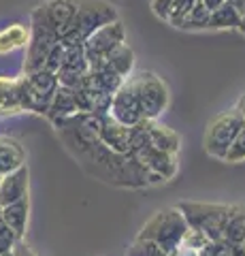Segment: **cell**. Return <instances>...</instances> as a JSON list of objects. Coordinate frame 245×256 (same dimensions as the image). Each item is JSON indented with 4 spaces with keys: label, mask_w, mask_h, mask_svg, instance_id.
I'll return each instance as SVG.
<instances>
[{
    "label": "cell",
    "mask_w": 245,
    "mask_h": 256,
    "mask_svg": "<svg viewBox=\"0 0 245 256\" xmlns=\"http://www.w3.org/2000/svg\"><path fill=\"white\" fill-rule=\"evenodd\" d=\"M102 64H107L109 68L117 73L122 79H128L134 70V52L128 43H122L120 47H115V50L107 56Z\"/></svg>",
    "instance_id": "obj_21"
},
{
    "label": "cell",
    "mask_w": 245,
    "mask_h": 256,
    "mask_svg": "<svg viewBox=\"0 0 245 256\" xmlns=\"http://www.w3.org/2000/svg\"><path fill=\"white\" fill-rule=\"evenodd\" d=\"M237 111H239V116L243 118V122H245V94L241 96V98H239V102H237V107H235Z\"/></svg>",
    "instance_id": "obj_33"
},
{
    "label": "cell",
    "mask_w": 245,
    "mask_h": 256,
    "mask_svg": "<svg viewBox=\"0 0 245 256\" xmlns=\"http://www.w3.org/2000/svg\"><path fill=\"white\" fill-rule=\"evenodd\" d=\"M122 43H126V30H124V24L120 20H115L111 24H107V26L98 28L96 32H92V34L83 41V50H85V56H88L90 66L102 62Z\"/></svg>",
    "instance_id": "obj_8"
},
{
    "label": "cell",
    "mask_w": 245,
    "mask_h": 256,
    "mask_svg": "<svg viewBox=\"0 0 245 256\" xmlns=\"http://www.w3.org/2000/svg\"><path fill=\"white\" fill-rule=\"evenodd\" d=\"M120 20L115 6L105 0H77V13L70 28L60 36L62 45H79L88 38L92 32Z\"/></svg>",
    "instance_id": "obj_1"
},
{
    "label": "cell",
    "mask_w": 245,
    "mask_h": 256,
    "mask_svg": "<svg viewBox=\"0 0 245 256\" xmlns=\"http://www.w3.org/2000/svg\"><path fill=\"white\" fill-rule=\"evenodd\" d=\"M58 86H60L58 77L49 73V70L38 68V70H32V73H23V77H19L23 111H32V114L45 116Z\"/></svg>",
    "instance_id": "obj_5"
},
{
    "label": "cell",
    "mask_w": 245,
    "mask_h": 256,
    "mask_svg": "<svg viewBox=\"0 0 245 256\" xmlns=\"http://www.w3.org/2000/svg\"><path fill=\"white\" fill-rule=\"evenodd\" d=\"M152 2V11L156 13V18H160L162 22H167L169 18V11H171V6L175 0H149Z\"/></svg>",
    "instance_id": "obj_30"
},
{
    "label": "cell",
    "mask_w": 245,
    "mask_h": 256,
    "mask_svg": "<svg viewBox=\"0 0 245 256\" xmlns=\"http://www.w3.org/2000/svg\"><path fill=\"white\" fill-rule=\"evenodd\" d=\"M17 242L19 239L15 237V233L9 228V224L2 220V214H0V250H11V248H15Z\"/></svg>",
    "instance_id": "obj_28"
},
{
    "label": "cell",
    "mask_w": 245,
    "mask_h": 256,
    "mask_svg": "<svg viewBox=\"0 0 245 256\" xmlns=\"http://www.w3.org/2000/svg\"><path fill=\"white\" fill-rule=\"evenodd\" d=\"M30 38V26L23 24H11L0 30V54H13L17 50H23Z\"/></svg>",
    "instance_id": "obj_19"
},
{
    "label": "cell",
    "mask_w": 245,
    "mask_h": 256,
    "mask_svg": "<svg viewBox=\"0 0 245 256\" xmlns=\"http://www.w3.org/2000/svg\"><path fill=\"white\" fill-rule=\"evenodd\" d=\"M199 2H201V4L205 6V9H207V11L211 13V11H216L218 6H222V4L226 2V0H199Z\"/></svg>",
    "instance_id": "obj_32"
},
{
    "label": "cell",
    "mask_w": 245,
    "mask_h": 256,
    "mask_svg": "<svg viewBox=\"0 0 245 256\" xmlns=\"http://www.w3.org/2000/svg\"><path fill=\"white\" fill-rule=\"evenodd\" d=\"M23 164H26V152L19 146V141L11 137L0 139V175L11 173Z\"/></svg>",
    "instance_id": "obj_18"
},
{
    "label": "cell",
    "mask_w": 245,
    "mask_h": 256,
    "mask_svg": "<svg viewBox=\"0 0 245 256\" xmlns=\"http://www.w3.org/2000/svg\"><path fill=\"white\" fill-rule=\"evenodd\" d=\"M145 134H147V143L154 150L167 152V154H173V156L179 154L181 139L173 128L160 124L158 120H154V122H147L145 120Z\"/></svg>",
    "instance_id": "obj_14"
},
{
    "label": "cell",
    "mask_w": 245,
    "mask_h": 256,
    "mask_svg": "<svg viewBox=\"0 0 245 256\" xmlns=\"http://www.w3.org/2000/svg\"><path fill=\"white\" fill-rule=\"evenodd\" d=\"M21 90H19V77H0V118L21 114Z\"/></svg>",
    "instance_id": "obj_16"
},
{
    "label": "cell",
    "mask_w": 245,
    "mask_h": 256,
    "mask_svg": "<svg viewBox=\"0 0 245 256\" xmlns=\"http://www.w3.org/2000/svg\"><path fill=\"white\" fill-rule=\"evenodd\" d=\"M186 230H188V222L175 205V207H164V210L156 212L152 218L143 224L139 237L154 242L171 256V252L181 244Z\"/></svg>",
    "instance_id": "obj_2"
},
{
    "label": "cell",
    "mask_w": 245,
    "mask_h": 256,
    "mask_svg": "<svg viewBox=\"0 0 245 256\" xmlns=\"http://www.w3.org/2000/svg\"><path fill=\"white\" fill-rule=\"evenodd\" d=\"M62 60H64V45H62L60 41L51 47V52L47 54V58L43 62V70H49V73L56 75L60 66H62Z\"/></svg>",
    "instance_id": "obj_27"
},
{
    "label": "cell",
    "mask_w": 245,
    "mask_h": 256,
    "mask_svg": "<svg viewBox=\"0 0 245 256\" xmlns=\"http://www.w3.org/2000/svg\"><path fill=\"white\" fill-rule=\"evenodd\" d=\"M126 256H169V254L164 252L160 246H156L154 242H149V239L137 237L132 242V246L128 248V254H126Z\"/></svg>",
    "instance_id": "obj_24"
},
{
    "label": "cell",
    "mask_w": 245,
    "mask_h": 256,
    "mask_svg": "<svg viewBox=\"0 0 245 256\" xmlns=\"http://www.w3.org/2000/svg\"><path fill=\"white\" fill-rule=\"evenodd\" d=\"M28 178H30V171L26 164L6 175H0V207L11 205L28 196V186H30Z\"/></svg>",
    "instance_id": "obj_13"
},
{
    "label": "cell",
    "mask_w": 245,
    "mask_h": 256,
    "mask_svg": "<svg viewBox=\"0 0 245 256\" xmlns=\"http://www.w3.org/2000/svg\"><path fill=\"white\" fill-rule=\"evenodd\" d=\"M222 239L233 246H241L245 242V205H231Z\"/></svg>",
    "instance_id": "obj_20"
},
{
    "label": "cell",
    "mask_w": 245,
    "mask_h": 256,
    "mask_svg": "<svg viewBox=\"0 0 245 256\" xmlns=\"http://www.w3.org/2000/svg\"><path fill=\"white\" fill-rule=\"evenodd\" d=\"M177 210L186 218L188 226L201 233L209 239V242H218L222 239L224 224L228 218V210L231 205L224 203H201V201H181Z\"/></svg>",
    "instance_id": "obj_4"
},
{
    "label": "cell",
    "mask_w": 245,
    "mask_h": 256,
    "mask_svg": "<svg viewBox=\"0 0 245 256\" xmlns=\"http://www.w3.org/2000/svg\"><path fill=\"white\" fill-rule=\"evenodd\" d=\"M75 114H79V111L75 105L73 90H70V88H64V86H58V90L49 102V109H47V114H45L47 120H49L53 126H58L60 122H64V120H68Z\"/></svg>",
    "instance_id": "obj_15"
},
{
    "label": "cell",
    "mask_w": 245,
    "mask_h": 256,
    "mask_svg": "<svg viewBox=\"0 0 245 256\" xmlns=\"http://www.w3.org/2000/svg\"><path fill=\"white\" fill-rule=\"evenodd\" d=\"M237 30H239L241 34L245 36V13H241V24H239V28H237Z\"/></svg>",
    "instance_id": "obj_34"
},
{
    "label": "cell",
    "mask_w": 245,
    "mask_h": 256,
    "mask_svg": "<svg viewBox=\"0 0 245 256\" xmlns=\"http://www.w3.org/2000/svg\"><path fill=\"white\" fill-rule=\"evenodd\" d=\"M0 256H17V254H15V250L11 248V250H0Z\"/></svg>",
    "instance_id": "obj_36"
},
{
    "label": "cell",
    "mask_w": 245,
    "mask_h": 256,
    "mask_svg": "<svg viewBox=\"0 0 245 256\" xmlns=\"http://www.w3.org/2000/svg\"><path fill=\"white\" fill-rule=\"evenodd\" d=\"M241 246H243V248H245V242H243V244H241Z\"/></svg>",
    "instance_id": "obj_38"
},
{
    "label": "cell",
    "mask_w": 245,
    "mask_h": 256,
    "mask_svg": "<svg viewBox=\"0 0 245 256\" xmlns=\"http://www.w3.org/2000/svg\"><path fill=\"white\" fill-rule=\"evenodd\" d=\"M88 73H90V62H88V56H85L83 43L64 45V60H62V66L56 73L58 84L73 90L75 86H79L88 77Z\"/></svg>",
    "instance_id": "obj_9"
},
{
    "label": "cell",
    "mask_w": 245,
    "mask_h": 256,
    "mask_svg": "<svg viewBox=\"0 0 245 256\" xmlns=\"http://www.w3.org/2000/svg\"><path fill=\"white\" fill-rule=\"evenodd\" d=\"M194 2H196V0H175V2H173V6H171V11H169L167 22L171 24V26L179 28L181 22L186 20V15L190 13V9L194 6Z\"/></svg>",
    "instance_id": "obj_26"
},
{
    "label": "cell",
    "mask_w": 245,
    "mask_h": 256,
    "mask_svg": "<svg viewBox=\"0 0 245 256\" xmlns=\"http://www.w3.org/2000/svg\"><path fill=\"white\" fill-rule=\"evenodd\" d=\"M171 256H201V250H196V248H190L186 244H179L175 250L171 252Z\"/></svg>",
    "instance_id": "obj_31"
},
{
    "label": "cell",
    "mask_w": 245,
    "mask_h": 256,
    "mask_svg": "<svg viewBox=\"0 0 245 256\" xmlns=\"http://www.w3.org/2000/svg\"><path fill=\"white\" fill-rule=\"evenodd\" d=\"M243 118L239 116L237 109L231 111H222L207 124V130H205V152L211 158L224 160L226 152L231 148V143L235 141L237 132L243 128Z\"/></svg>",
    "instance_id": "obj_6"
},
{
    "label": "cell",
    "mask_w": 245,
    "mask_h": 256,
    "mask_svg": "<svg viewBox=\"0 0 245 256\" xmlns=\"http://www.w3.org/2000/svg\"><path fill=\"white\" fill-rule=\"evenodd\" d=\"M181 244H186V246H190V248H196V250H203V248L209 244V239L205 237L201 230H194V228L188 226L184 239H181Z\"/></svg>",
    "instance_id": "obj_29"
},
{
    "label": "cell",
    "mask_w": 245,
    "mask_h": 256,
    "mask_svg": "<svg viewBox=\"0 0 245 256\" xmlns=\"http://www.w3.org/2000/svg\"><path fill=\"white\" fill-rule=\"evenodd\" d=\"M226 2H233V4H235V2H237V0H226Z\"/></svg>",
    "instance_id": "obj_37"
},
{
    "label": "cell",
    "mask_w": 245,
    "mask_h": 256,
    "mask_svg": "<svg viewBox=\"0 0 245 256\" xmlns=\"http://www.w3.org/2000/svg\"><path fill=\"white\" fill-rule=\"evenodd\" d=\"M241 24V11L233 2H224L209 13L207 30H237Z\"/></svg>",
    "instance_id": "obj_22"
},
{
    "label": "cell",
    "mask_w": 245,
    "mask_h": 256,
    "mask_svg": "<svg viewBox=\"0 0 245 256\" xmlns=\"http://www.w3.org/2000/svg\"><path fill=\"white\" fill-rule=\"evenodd\" d=\"M0 214H2V220L9 224V228L15 233V237L21 239L23 235H26L28 214H30V201H28V196L21 198V201H15L11 205L0 207Z\"/></svg>",
    "instance_id": "obj_17"
},
{
    "label": "cell",
    "mask_w": 245,
    "mask_h": 256,
    "mask_svg": "<svg viewBox=\"0 0 245 256\" xmlns=\"http://www.w3.org/2000/svg\"><path fill=\"white\" fill-rule=\"evenodd\" d=\"M111 120L120 122L124 126H139L143 120V114H141V107H139V100H137V94H134L132 86L128 84V79L120 86V90L113 94L111 98V107H109V114Z\"/></svg>",
    "instance_id": "obj_10"
},
{
    "label": "cell",
    "mask_w": 245,
    "mask_h": 256,
    "mask_svg": "<svg viewBox=\"0 0 245 256\" xmlns=\"http://www.w3.org/2000/svg\"><path fill=\"white\" fill-rule=\"evenodd\" d=\"M132 128L115 122V120H111L109 116L100 118V134H98L100 143L105 148H109L111 152H115V154H130Z\"/></svg>",
    "instance_id": "obj_12"
},
{
    "label": "cell",
    "mask_w": 245,
    "mask_h": 256,
    "mask_svg": "<svg viewBox=\"0 0 245 256\" xmlns=\"http://www.w3.org/2000/svg\"><path fill=\"white\" fill-rule=\"evenodd\" d=\"M235 6H237V9H239L241 13H245V0H237Z\"/></svg>",
    "instance_id": "obj_35"
},
{
    "label": "cell",
    "mask_w": 245,
    "mask_h": 256,
    "mask_svg": "<svg viewBox=\"0 0 245 256\" xmlns=\"http://www.w3.org/2000/svg\"><path fill=\"white\" fill-rule=\"evenodd\" d=\"M60 41L58 34L53 32L41 13V6L32 11V20H30V38L26 45V62H23V73H32V70L43 68V62L51 47Z\"/></svg>",
    "instance_id": "obj_7"
},
{
    "label": "cell",
    "mask_w": 245,
    "mask_h": 256,
    "mask_svg": "<svg viewBox=\"0 0 245 256\" xmlns=\"http://www.w3.org/2000/svg\"><path fill=\"white\" fill-rule=\"evenodd\" d=\"M41 13L58 38L70 28V24L75 20L77 13V0H47L41 4Z\"/></svg>",
    "instance_id": "obj_11"
},
{
    "label": "cell",
    "mask_w": 245,
    "mask_h": 256,
    "mask_svg": "<svg viewBox=\"0 0 245 256\" xmlns=\"http://www.w3.org/2000/svg\"><path fill=\"white\" fill-rule=\"evenodd\" d=\"M128 84L132 86L134 94H137L143 120L154 122V120H158L169 109V102H171L169 88L156 73H152V70H139V73H132L128 77Z\"/></svg>",
    "instance_id": "obj_3"
},
{
    "label": "cell",
    "mask_w": 245,
    "mask_h": 256,
    "mask_svg": "<svg viewBox=\"0 0 245 256\" xmlns=\"http://www.w3.org/2000/svg\"><path fill=\"white\" fill-rule=\"evenodd\" d=\"M207 22H209V11L196 0L190 13L186 15V20L181 22L179 30H207Z\"/></svg>",
    "instance_id": "obj_23"
},
{
    "label": "cell",
    "mask_w": 245,
    "mask_h": 256,
    "mask_svg": "<svg viewBox=\"0 0 245 256\" xmlns=\"http://www.w3.org/2000/svg\"><path fill=\"white\" fill-rule=\"evenodd\" d=\"M224 162H228V164L245 162V124H243L241 130L237 132V137H235V141L231 143V148H228Z\"/></svg>",
    "instance_id": "obj_25"
}]
</instances>
